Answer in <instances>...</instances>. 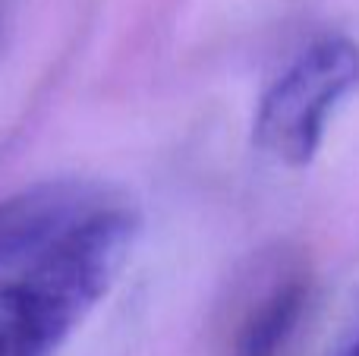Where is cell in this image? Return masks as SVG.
I'll list each match as a JSON object with an SVG mask.
<instances>
[{"instance_id": "1", "label": "cell", "mask_w": 359, "mask_h": 356, "mask_svg": "<svg viewBox=\"0 0 359 356\" xmlns=\"http://www.w3.org/2000/svg\"><path fill=\"white\" fill-rule=\"evenodd\" d=\"M136 233V214L126 205L104 202L29 259L19 287L60 344L114 287L130 259Z\"/></svg>"}, {"instance_id": "2", "label": "cell", "mask_w": 359, "mask_h": 356, "mask_svg": "<svg viewBox=\"0 0 359 356\" xmlns=\"http://www.w3.org/2000/svg\"><path fill=\"white\" fill-rule=\"evenodd\" d=\"M359 85V44L344 35L312 41L259 101L252 139L268 158L306 167L325 139L328 120Z\"/></svg>"}, {"instance_id": "3", "label": "cell", "mask_w": 359, "mask_h": 356, "mask_svg": "<svg viewBox=\"0 0 359 356\" xmlns=\"http://www.w3.org/2000/svg\"><path fill=\"white\" fill-rule=\"evenodd\" d=\"M316 296V278L303 256L271 249L252 259L221 322V356H284Z\"/></svg>"}, {"instance_id": "4", "label": "cell", "mask_w": 359, "mask_h": 356, "mask_svg": "<svg viewBox=\"0 0 359 356\" xmlns=\"http://www.w3.org/2000/svg\"><path fill=\"white\" fill-rule=\"evenodd\" d=\"M104 205L98 186L79 180L38 183L0 199V265L35 259L63 231Z\"/></svg>"}, {"instance_id": "5", "label": "cell", "mask_w": 359, "mask_h": 356, "mask_svg": "<svg viewBox=\"0 0 359 356\" xmlns=\"http://www.w3.org/2000/svg\"><path fill=\"white\" fill-rule=\"evenodd\" d=\"M60 347L19 281L0 284V356H57Z\"/></svg>"}, {"instance_id": "6", "label": "cell", "mask_w": 359, "mask_h": 356, "mask_svg": "<svg viewBox=\"0 0 359 356\" xmlns=\"http://www.w3.org/2000/svg\"><path fill=\"white\" fill-rule=\"evenodd\" d=\"M337 356H359V328L353 331V338H350L347 344H344L341 350H337Z\"/></svg>"}]
</instances>
